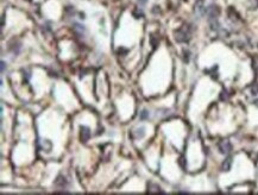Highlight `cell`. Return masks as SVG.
<instances>
[{"mask_svg": "<svg viewBox=\"0 0 258 195\" xmlns=\"http://www.w3.org/2000/svg\"><path fill=\"white\" fill-rule=\"evenodd\" d=\"M190 37H192V30L187 25L180 27L179 30L175 31V39L179 43H187L190 40Z\"/></svg>", "mask_w": 258, "mask_h": 195, "instance_id": "cell-1", "label": "cell"}, {"mask_svg": "<svg viewBox=\"0 0 258 195\" xmlns=\"http://www.w3.org/2000/svg\"><path fill=\"white\" fill-rule=\"evenodd\" d=\"M206 13L208 16V19H214V18H218V16L220 14V8L217 5H209V6L206 8Z\"/></svg>", "mask_w": 258, "mask_h": 195, "instance_id": "cell-2", "label": "cell"}, {"mask_svg": "<svg viewBox=\"0 0 258 195\" xmlns=\"http://www.w3.org/2000/svg\"><path fill=\"white\" fill-rule=\"evenodd\" d=\"M219 150L221 154L224 155H228L232 151V144L228 141H223L219 144Z\"/></svg>", "mask_w": 258, "mask_h": 195, "instance_id": "cell-3", "label": "cell"}, {"mask_svg": "<svg viewBox=\"0 0 258 195\" xmlns=\"http://www.w3.org/2000/svg\"><path fill=\"white\" fill-rule=\"evenodd\" d=\"M91 138V130L87 126H81V141L82 143H87Z\"/></svg>", "mask_w": 258, "mask_h": 195, "instance_id": "cell-4", "label": "cell"}, {"mask_svg": "<svg viewBox=\"0 0 258 195\" xmlns=\"http://www.w3.org/2000/svg\"><path fill=\"white\" fill-rule=\"evenodd\" d=\"M231 165H232V158L231 157H228V158H226L225 161H224V163H223L221 170H223V171H228V170L231 169Z\"/></svg>", "mask_w": 258, "mask_h": 195, "instance_id": "cell-5", "label": "cell"}, {"mask_svg": "<svg viewBox=\"0 0 258 195\" xmlns=\"http://www.w3.org/2000/svg\"><path fill=\"white\" fill-rule=\"evenodd\" d=\"M196 13L199 14V16H202V14L206 12V8H204V1L202 0H200V1H198V4H196Z\"/></svg>", "mask_w": 258, "mask_h": 195, "instance_id": "cell-6", "label": "cell"}, {"mask_svg": "<svg viewBox=\"0 0 258 195\" xmlns=\"http://www.w3.org/2000/svg\"><path fill=\"white\" fill-rule=\"evenodd\" d=\"M133 133H134V136H136V138H143V137L145 136V128L140 126V128H137Z\"/></svg>", "mask_w": 258, "mask_h": 195, "instance_id": "cell-7", "label": "cell"}, {"mask_svg": "<svg viewBox=\"0 0 258 195\" xmlns=\"http://www.w3.org/2000/svg\"><path fill=\"white\" fill-rule=\"evenodd\" d=\"M146 118H149V113H148V111H143V112L140 113V119L144 120V119H146Z\"/></svg>", "mask_w": 258, "mask_h": 195, "instance_id": "cell-8", "label": "cell"}, {"mask_svg": "<svg viewBox=\"0 0 258 195\" xmlns=\"http://www.w3.org/2000/svg\"><path fill=\"white\" fill-rule=\"evenodd\" d=\"M4 69H5V62L2 61L1 62V72H4Z\"/></svg>", "mask_w": 258, "mask_h": 195, "instance_id": "cell-9", "label": "cell"}, {"mask_svg": "<svg viewBox=\"0 0 258 195\" xmlns=\"http://www.w3.org/2000/svg\"><path fill=\"white\" fill-rule=\"evenodd\" d=\"M255 69H256V72L258 73V60L256 61V63H255Z\"/></svg>", "mask_w": 258, "mask_h": 195, "instance_id": "cell-10", "label": "cell"}, {"mask_svg": "<svg viewBox=\"0 0 258 195\" xmlns=\"http://www.w3.org/2000/svg\"><path fill=\"white\" fill-rule=\"evenodd\" d=\"M139 2H140L142 5H145V4H146V0H139Z\"/></svg>", "mask_w": 258, "mask_h": 195, "instance_id": "cell-11", "label": "cell"}]
</instances>
